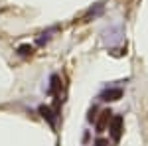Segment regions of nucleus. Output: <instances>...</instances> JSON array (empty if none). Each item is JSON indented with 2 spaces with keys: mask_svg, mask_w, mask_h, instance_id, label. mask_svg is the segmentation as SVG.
Instances as JSON below:
<instances>
[{
  "mask_svg": "<svg viewBox=\"0 0 148 146\" xmlns=\"http://www.w3.org/2000/svg\"><path fill=\"white\" fill-rule=\"evenodd\" d=\"M111 134H113L114 140H119L121 134H123V117H114L113 124H111Z\"/></svg>",
  "mask_w": 148,
  "mask_h": 146,
  "instance_id": "obj_1",
  "label": "nucleus"
},
{
  "mask_svg": "<svg viewBox=\"0 0 148 146\" xmlns=\"http://www.w3.org/2000/svg\"><path fill=\"white\" fill-rule=\"evenodd\" d=\"M109 119H111V111H103L101 112V119H99V123H97L99 132H103V130H105V126L109 124Z\"/></svg>",
  "mask_w": 148,
  "mask_h": 146,
  "instance_id": "obj_2",
  "label": "nucleus"
},
{
  "mask_svg": "<svg viewBox=\"0 0 148 146\" xmlns=\"http://www.w3.org/2000/svg\"><path fill=\"white\" fill-rule=\"evenodd\" d=\"M103 97H105V101H116V99L123 97V91H121V89H109Z\"/></svg>",
  "mask_w": 148,
  "mask_h": 146,
  "instance_id": "obj_3",
  "label": "nucleus"
},
{
  "mask_svg": "<svg viewBox=\"0 0 148 146\" xmlns=\"http://www.w3.org/2000/svg\"><path fill=\"white\" fill-rule=\"evenodd\" d=\"M40 112H42V117H44V119H47L49 123H53V117H51V111H49L47 107H42V109H40Z\"/></svg>",
  "mask_w": 148,
  "mask_h": 146,
  "instance_id": "obj_4",
  "label": "nucleus"
},
{
  "mask_svg": "<svg viewBox=\"0 0 148 146\" xmlns=\"http://www.w3.org/2000/svg\"><path fill=\"white\" fill-rule=\"evenodd\" d=\"M20 53H24V56L32 53V47H30V45H22V47H20Z\"/></svg>",
  "mask_w": 148,
  "mask_h": 146,
  "instance_id": "obj_5",
  "label": "nucleus"
},
{
  "mask_svg": "<svg viewBox=\"0 0 148 146\" xmlns=\"http://www.w3.org/2000/svg\"><path fill=\"white\" fill-rule=\"evenodd\" d=\"M97 144H99V146H107V142H105V140H99Z\"/></svg>",
  "mask_w": 148,
  "mask_h": 146,
  "instance_id": "obj_6",
  "label": "nucleus"
}]
</instances>
